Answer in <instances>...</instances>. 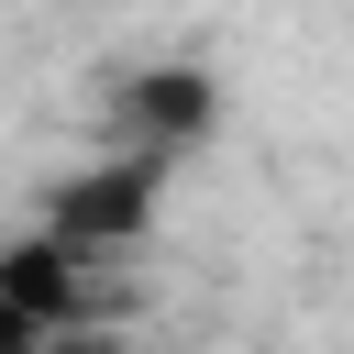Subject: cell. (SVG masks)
<instances>
[{"mask_svg": "<svg viewBox=\"0 0 354 354\" xmlns=\"http://www.w3.org/2000/svg\"><path fill=\"white\" fill-rule=\"evenodd\" d=\"M100 254H66L55 232H22V243H0V299L33 321V332H88V310H100Z\"/></svg>", "mask_w": 354, "mask_h": 354, "instance_id": "7a4b0ae2", "label": "cell"}, {"mask_svg": "<svg viewBox=\"0 0 354 354\" xmlns=\"http://www.w3.org/2000/svg\"><path fill=\"white\" fill-rule=\"evenodd\" d=\"M122 122H133V155H188L210 133V77L199 66H155L122 88Z\"/></svg>", "mask_w": 354, "mask_h": 354, "instance_id": "3957f363", "label": "cell"}, {"mask_svg": "<svg viewBox=\"0 0 354 354\" xmlns=\"http://www.w3.org/2000/svg\"><path fill=\"white\" fill-rule=\"evenodd\" d=\"M166 177H177V155H133V144H122L111 166H77V177L44 199V232H55L66 254H122V243L155 232Z\"/></svg>", "mask_w": 354, "mask_h": 354, "instance_id": "6da1fadb", "label": "cell"}]
</instances>
